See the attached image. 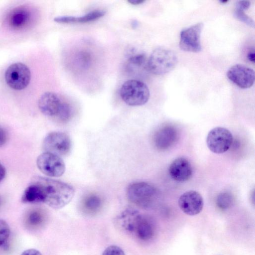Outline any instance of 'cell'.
Here are the masks:
<instances>
[{
	"mask_svg": "<svg viewBox=\"0 0 255 255\" xmlns=\"http://www.w3.org/2000/svg\"><path fill=\"white\" fill-rule=\"evenodd\" d=\"M30 183L35 186L40 202L54 209L66 206L74 195V189L71 185L57 180L36 176Z\"/></svg>",
	"mask_w": 255,
	"mask_h": 255,
	"instance_id": "1",
	"label": "cell"
},
{
	"mask_svg": "<svg viewBox=\"0 0 255 255\" xmlns=\"http://www.w3.org/2000/svg\"><path fill=\"white\" fill-rule=\"evenodd\" d=\"M177 62V57L174 51L158 47L155 49L149 56L147 60V68L153 74L161 75L172 70Z\"/></svg>",
	"mask_w": 255,
	"mask_h": 255,
	"instance_id": "2",
	"label": "cell"
},
{
	"mask_svg": "<svg viewBox=\"0 0 255 255\" xmlns=\"http://www.w3.org/2000/svg\"><path fill=\"white\" fill-rule=\"evenodd\" d=\"M122 100L128 105L138 106L145 104L150 97L147 85L137 80H129L122 85L120 91Z\"/></svg>",
	"mask_w": 255,
	"mask_h": 255,
	"instance_id": "3",
	"label": "cell"
},
{
	"mask_svg": "<svg viewBox=\"0 0 255 255\" xmlns=\"http://www.w3.org/2000/svg\"><path fill=\"white\" fill-rule=\"evenodd\" d=\"M157 194L158 191L155 187L145 182L132 183L127 189L128 199L131 202L142 207L149 206Z\"/></svg>",
	"mask_w": 255,
	"mask_h": 255,
	"instance_id": "4",
	"label": "cell"
},
{
	"mask_svg": "<svg viewBox=\"0 0 255 255\" xmlns=\"http://www.w3.org/2000/svg\"><path fill=\"white\" fill-rule=\"evenodd\" d=\"M6 84L12 89L21 90L29 84L31 73L29 68L22 63L17 62L11 64L5 72Z\"/></svg>",
	"mask_w": 255,
	"mask_h": 255,
	"instance_id": "5",
	"label": "cell"
},
{
	"mask_svg": "<svg viewBox=\"0 0 255 255\" xmlns=\"http://www.w3.org/2000/svg\"><path fill=\"white\" fill-rule=\"evenodd\" d=\"M233 137L232 133L226 128L216 127L208 133L206 144L208 148L213 153H223L232 145Z\"/></svg>",
	"mask_w": 255,
	"mask_h": 255,
	"instance_id": "6",
	"label": "cell"
},
{
	"mask_svg": "<svg viewBox=\"0 0 255 255\" xmlns=\"http://www.w3.org/2000/svg\"><path fill=\"white\" fill-rule=\"evenodd\" d=\"M44 152L51 153L59 156L68 153L71 148V141L66 133L60 131L49 133L43 141Z\"/></svg>",
	"mask_w": 255,
	"mask_h": 255,
	"instance_id": "7",
	"label": "cell"
},
{
	"mask_svg": "<svg viewBox=\"0 0 255 255\" xmlns=\"http://www.w3.org/2000/svg\"><path fill=\"white\" fill-rule=\"evenodd\" d=\"M36 164L40 171L49 177H60L65 171V163L60 156L49 152L40 154Z\"/></svg>",
	"mask_w": 255,
	"mask_h": 255,
	"instance_id": "8",
	"label": "cell"
},
{
	"mask_svg": "<svg viewBox=\"0 0 255 255\" xmlns=\"http://www.w3.org/2000/svg\"><path fill=\"white\" fill-rule=\"evenodd\" d=\"M34 10L26 6L13 8L6 17L8 26L14 30H19L30 26L35 20Z\"/></svg>",
	"mask_w": 255,
	"mask_h": 255,
	"instance_id": "9",
	"label": "cell"
},
{
	"mask_svg": "<svg viewBox=\"0 0 255 255\" xmlns=\"http://www.w3.org/2000/svg\"><path fill=\"white\" fill-rule=\"evenodd\" d=\"M203 27L198 22L183 29L180 32L179 47L185 51L198 52L202 49L200 38Z\"/></svg>",
	"mask_w": 255,
	"mask_h": 255,
	"instance_id": "10",
	"label": "cell"
},
{
	"mask_svg": "<svg viewBox=\"0 0 255 255\" xmlns=\"http://www.w3.org/2000/svg\"><path fill=\"white\" fill-rule=\"evenodd\" d=\"M227 76L240 88L247 89L254 84L255 74L253 69L245 65L236 64L228 70Z\"/></svg>",
	"mask_w": 255,
	"mask_h": 255,
	"instance_id": "11",
	"label": "cell"
},
{
	"mask_svg": "<svg viewBox=\"0 0 255 255\" xmlns=\"http://www.w3.org/2000/svg\"><path fill=\"white\" fill-rule=\"evenodd\" d=\"M178 205L186 214L194 216L202 211L204 202L201 195L197 191L190 190L183 193L179 198Z\"/></svg>",
	"mask_w": 255,
	"mask_h": 255,
	"instance_id": "12",
	"label": "cell"
},
{
	"mask_svg": "<svg viewBox=\"0 0 255 255\" xmlns=\"http://www.w3.org/2000/svg\"><path fill=\"white\" fill-rule=\"evenodd\" d=\"M63 102L56 94L47 92L43 94L40 97L38 107L44 115L57 118Z\"/></svg>",
	"mask_w": 255,
	"mask_h": 255,
	"instance_id": "13",
	"label": "cell"
},
{
	"mask_svg": "<svg viewBox=\"0 0 255 255\" xmlns=\"http://www.w3.org/2000/svg\"><path fill=\"white\" fill-rule=\"evenodd\" d=\"M177 139L178 132L176 128L171 125H165L155 131L153 142L158 149L164 150L174 145Z\"/></svg>",
	"mask_w": 255,
	"mask_h": 255,
	"instance_id": "14",
	"label": "cell"
},
{
	"mask_svg": "<svg viewBox=\"0 0 255 255\" xmlns=\"http://www.w3.org/2000/svg\"><path fill=\"white\" fill-rule=\"evenodd\" d=\"M168 171L171 177L180 182L188 180L193 174L191 163L184 157L175 159L170 164Z\"/></svg>",
	"mask_w": 255,
	"mask_h": 255,
	"instance_id": "15",
	"label": "cell"
},
{
	"mask_svg": "<svg viewBox=\"0 0 255 255\" xmlns=\"http://www.w3.org/2000/svg\"><path fill=\"white\" fill-rule=\"evenodd\" d=\"M141 216V215L135 209L127 208L117 216L116 223L123 231L133 234Z\"/></svg>",
	"mask_w": 255,
	"mask_h": 255,
	"instance_id": "16",
	"label": "cell"
},
{
	"mask_svg": "<svg viewBox=\"0 0 255 255\" xmlns=\"http://www.w3.org/2000/svg\"><path fill=\"white\" fill-rule=\"evenodd\" d=\"M154 233L155 229L152 223L149 219L141 215L133 234L138 239L146 241L153 238Z\"/></svg>",
	"mask_w": 255,
	"mask_h": 255,
	"instance_id": "17",
	"label": "cell"
},
{
	"mask_svg": "<svg viewBox=\"0 0 255 255\" xmlns=\"http://www.w3.org/2000/svg\"><path fill=\"white\" fill-rule=\"evenodd\" d=\"M106 11L103 10H95L79 16H58L54 20L59 23H86L98 19L103 16Z\"/></svg>",
	"mask_w": 255,
	"mask_h": 255,
	"instance_id": "18",
	"label": "cell"
},
{
	"mask_svg": "<svg viewBox=\"0 0 255 255\" xmlns=\"http://www.w3.org/2000/svg\"><path fill=\"white\" fill-rule=\"evenodd\" d=\"M250 5L251 3L249 0L238 1L236 3L234 14L238 20L251 27H254V20L245 13V11L249 8Z\"/></svg>",
	"mask_w": 255,
	"mask_h": 255,
	"instance_id": "19",
	"label": "cell"
},
{
	"mask_svg": "<svg viewBox=\"0 0 255 255\" xmlns=\"http://www.w3.org/2000/svg\"><path fill=\"white\" fill-rule=\"evenodd\" d=\"M25 219V224L28 227L36 228L43 224L45 221V215L39 209H32L28 212Z\"/></svg>",
	"mask_w": 255,
	"mask_h": 255,
	"instance_id": "20",
	"label": "cell"
},
{
	"mask_svg": "<svg viewBox=\"0 0 255 255\" xmlns=\"http://www.w3.org/2000/svg\"><path fill=\"white\" fill-rule=\"evenodd\" d=\"M147 60L144 54H138L129 58L127 67L128 69L132 72L137 70L144 69L147 68Z\"/></svg>",
	"mask_w": 255,
	"mask_h": 255,
	"instance_id": "21",
	"label": "cell"
},
{
	"mask_svg": "<svg viewBox=\"0 0 255 255\" xmlns=\"http://www.w3.org/2000/svg\"><path fill=\"white\" fill-rule=\"evenodd\" d=\"M101 206V199L96 195L91 194L87 196L83 202V209L88 213L97 212Z\"/></svg>",
	"mask_w": 255,
	"mask_h": 255,
	"instance_id": "22",
	"label": "cell"
},
{
	"mask_svg": "<svg viewBox=\"0 0 255 255\" xmlns=\"http://www.w3.org/2000/svg\"><path fill=\"white\" fill-rule=\"evenodd\" d=\"M233 195L227 192L220 193L216 199L217 206L222 210H227L230 208L233 204Z\"/></svg>",
	"mask_w": 255,
	"mask_h": 255,
	"instance_id": "23",
	"label": "cell"
},
{
	"mask_svg": "<svg viewBox=\"0 0 255 255\" xmlns=\"http://www.w3.org/2000/svg\"><path fill=\"white\" fill-rule=\"evenodd\" d=\"M10 235V228L7 223L0 219V247L3 246L8 240Z\"/></svg>",
	"mask_w": 255,
	"mask_h": 255,
	"instance_id": "24",
	"label": "cell"
},
{
	"mask_svg": "<svg viewBox=\"0 0 255 255\" xmlns=\"http://www.w3.org/2000/svg\"><path fill=\"white\" fill-rule=\"evenodd\" d=\"M72 114L71 107L68 103L64 102L57 119L61 122H67L71 117Z\"/></svg>",
	"mask_w": 255,
	"mask_h": 255,
	"instance_id": "25",
	"label": "cell"
},
{
	"mask_svg": "<svg viewBox=\"0 0 255 255\" xmlns=\"http://www.w3.org/2000/svg\"><path fill=\"white\" fill-rule=\"evenodd\" d=\"M102 255H125V254L120 247L112 245L107 247L104 251Z\"/></svg>",
	"mask_w": 255,
	"mask_h": 255,
	"instance_id": "26",
	"label": "cell"
},
{
	"mask_svg": "<svg viewBox=\"0 0 255 255\" xmlns=\"http://www.w3.org/2000/svg\"><path fill=\"white\" fill-rule=\"evenodd\" d=\"M7 140V134L5 129L0 126V147L3 146Z\"/></svg>",
	"mask_w": 255,
	"mask_h": 255,
	"instance_id": "27",
	"label": "cell"
},
{
	"mask_svg": "<svg viewBox=\"0 0 255 255\" xmlns=\"http://www.w3.org/2000/svg\"><path fill=\"white\" fill-rule=\"evenodd\" d=\"M21 255H42L37 250L34 249H27L23 251Z\"/></svg>",
	"mask_w": 255,
	"mask_h": 255,
	"instance_id": "28",
	"label": "cell"
},
{
	"mask_svg": "<svg viewBox=\"0 0 255 255\" xmlns=\"http://www.w3.org/2000/svg\"><path fill=\"white\" fill-rule=\"evenodd\" d=\"M6 175V170L4 167L0 163V182L3 180Z\"/></svg>",
	"mask_w": 255,
	"mask_h": 255,
	"instance_id": "29",
	"label": "cell"
},
{
	"mask_svg": "<svg viewBox=\"0 0 255 255\" xmlns=\"http://www.w3.org/2000/svg\"><path fill=\"white\" fill-rule=\"evenodd\" d=\"M248 59L253 63L255 62V51L253 50V51H250L248 54Z\"/></svg>",
	"mask_w": 255,
	"mask_h": 255,
	"instance_id": "30",
	"label": "cell"
},
{
	"mask_svg": "<svg viewBox=\"0 0 255 255\" xmlns=\"http://www.w3.org/2000/svg\"><path fill=\"white\" fill-rule=\"evenodd\" d=\"M145 1L143 0H128V2L131 4L137 5L144 2Z\"/></svg>",
	"mask_w": 255,
	"mask_h": 255,
	"instance_id": "31",
	"label": "cell"
},
{
	"mask_svg": "<svg viewBox=\"0 0 255 255\" xmlns=\"http://www.w3.org/2000/svg\"><path fill=\"white\" fill-rule=\"evenodd\" d=\"M1 198L0 197V206L1 205Z\"/></svg>",
	"mask_w": 255,
	"mask_h": 255,
	"instance_id": "32",
	"label": "cell"
}]
</instances>
